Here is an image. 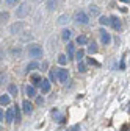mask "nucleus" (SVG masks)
I'll return each instance as SVG.
<instances>
[{
  "label": "nucleus",
  "instance_id": "obj_1",
  "mask_svg": "<svg viewBox=\"0 0 130 131\" xmlns=\"http://www.w3.org/2000/svg\"><path fill=\"white\" fill-rule=\"evenodd\" d=\"M28 55H30V58L39 59V58L44 56V50H42V47L38 45V44H30L28 45Z\"/></svg>",
  "mask_w": 130,
  "mask_h": 131
},
{
  "label": "nucleus",
  "instance_id": "obj_2",
  "mask_svg": "<svg viewBox=\"0 0 130 131\" xmlns=\"http://www.w3.org/2000/svg\"><path fill=\"white\" fill-rule=\"evenodd\" d=\"M74 22L77 24V25H88L89 24V16L85 13V11H77L75 14H74Z\"/></svg>",
  "mask_w": 130,
  "mask_h": 131
},
{
  "label": "nucleus",
  "instance_id": "obj_3",
  "mask_svg": "<svg viewBox=\"0 0 130 131\" xmlns=\"http://www.w3.org/2000/svg\"><path fill=\"white\" fill-rule=\"evenodd\" d=\"M28 14H30V5L27 2H21L17 9H16V17H17V19H24V17H27Z\"/></svg>",
  "mask_w": 130,
  "mask_h": 131
},
{
  "label": "nucleus",
  "instance_id": "obj_4",
  "mask_svg": "<svg viewBox=\"0 0 130 131\" xmlns=\"http://www.w3.org/2000/svg\"><path fill=\"white\" fill-rule=\"evenodd\" d=\"M110 25H111V28H113V30H116V31H119V30L122 28L121 19L118 17V16H110Z\"/></svg>",
  "mask_w": 130,
  "mask_h": 131
},
{
  "label": "nucleus",
  "instance_id": "obj_5",
  "mask_svg": "<svg viewBox=\"0 0 130 131\" xmlns=\"http://www.w3.org/2000/svg\"><path fill=\"white\" fill-rule=\"evenodd\" d=\"M99 35H100V41H102V44H104V45H110V42H111V36H110V33H108L107 30L100 28Z\"/></svg>",
  "mask_w": 130,
  "mask_h": 131
},
{
  "label": "nucleus",
  "instance_id": "obj_6",
  "mask_svg": "<svg viewBox=\"0 0 130 131\" xmlns=\"http://www.w3.org/2000/svg\"><path fill=\"white\" fill-rule=\"evenodd\" d=\"M57 75H58V80L61 81V83H66L68 81V78H69V72H68V69H57Z\"/></svg>",
  "mask_w": 130,
  "mask_h": 131
},
{
  "label": "nucleus",
  "instance_id": "obj_7",
  "mask_svg": "<svg viewBox=\"0 0 130 131\" xmlns=\"http://www.w3.org/2000/svg\"><path fill=\"white\" fill-rule=\"evenodd\" d=\"M22 111L27 114V116H30V114L33 112V103H31L30 100H24L22 102Z\"/></svg>",
  "mask_w": 130,
  "mask_h": 131
},
{
  "label": "nucleus",
  "instance_id": "obj_8",
  "mask_svg": "<svg viewBox=\"0 0 130 131\" xmlns=\"http://www.w3.org/2000/svg\"><path fill=\"white\" fill-rule=\"evenodd\" d=\"M41 92L42 94H49L50 92V89H52V83H50V80H44L42 78V83H41Z\"/></svg>",
  "mask_w": 130,
  "mask_h": 131
},
{
  "label": "nucleus",
  "instance_id": "obj_9",
  "mask_svg": "<svg viewBox=\"0 0 130 131\" xmlns=\"http://www.w3.org/2000/svg\"><path fill=\"white\" fill-rule=\"evenodd\" d=\"M66 53H68V58L69 59H74L75 58V45L72 42H68V45H66Z\"/></svg>",
  "mask_w": 130,
  "mask_h": 131
},
{
  "label": "nucleus",
  "instance_id": "obj_10",
  "mask_svg": "<svg viewBox=\"0 0 130 131\" xmlns=\"http://www.w3.org/2000/svg\"><path fill=\"white\" fill-rule=\"evenodd\" d=\"M30 81H31V84H33L35 88L36 86H41V83H42V77L39 75V73H33L30 77Z\"/></svg>",
  "mask_w": 130,
  "mask_h": 131
},
{
  "label": "nucleus",
  "instance_id": "obj_11",
  "mask_svg": "<svg viewBox=\"0 0 130 131\" xmlns=\"http://www.w3.org/2000/svg\"><path fill=\"white\" fill-rule=\"evenodd\" d=\"M5 122L6 123L14 122V108H8L6 109V112H5Z\"/></svg>",
  "mask_w": 130,
  "mask_h": 131
},
{
  "label": "nucleus",
  "instance_id": "obj_12",
  "mask_svg": "<svg viewBox=\"0 0 130 131\" xmlns=\"http://www.w3.org/2000/svg\"><path fill=\"white\" fill-rule=\"evenodd\" d=\"M52 116H53V119H55L58 123H64V122H66V117H64L63 114H60L58 109H53V111H52Z\"/></svg>",
  "mask_w": 130,
  "mask_h": 131
},
{
  "label": "nucleus",
  "instance_id": "obj_13",
  "mask_svg": "<svg viewBox=\"0 0 130 131\" xmlns=\"http://www.w3.org/2000/svg\"><path fill=\"white\" fill-rule=\"evenodd\" d=\"M10 103H11V95L10 94L0 95V105H2V106H8Z\"/></svg>",
  "mask_w": 130,
  "mask_h": 131
},
{
  "label": "nucleus",
  "instance_id": "obj_14",
  "mask_svg": "<svg viewBox=\"0 0 130 131\" xmlns=\"http://www.w3.org/2000/svg\"><path fill=\"white\" fill-rule=\"evenodd\" d=\"M22 28H24V24H22V22H17V24H13V25L10 27V31L13 33V35H16V33H19Z\"/></svg>",
  "mask_w": 130,
  "mask_h": 131
},
{
  "label": "nucleus",
  "instance_id": "obj_15",
  "mask_svg": "<svg viewBox=\"0 0 130 131\" xmlns=\"http://www.w3.org/2000/svg\"><path fill=\"white\" fill-rule=\"evenodd\" d=\"M25 92H27V95H28L30 98H33V97H36V88H35L33 84H28V86L25 88Z\"/></svg>",
  "mask_w": 130,
  "mask_h": 131
},
{
  "label": "nucleus",
  "instance_id": "obj_16",
  "mask_svg": "<svg viewBox=\"0 0 130 131\" xmlns=\"http://www.w3.org/2000/svg\"><path fill=\"white\" fill-rule=\"evenodd\" d=\"M36 69H39V64H38L36 61H31V62H28V64H27L25 72H27V73H30L31 70H36Z\"/></svg>",
  "mask_w": 130,
  "mask_h": 131
},
{
  "label": "nucleus",
  "instance_id": "obj_17",
  "mask_svg": "<svg viewBox=\"0 0 130 131\" xmlns=\"http://www.w3.org/2000/svg\"><path fill=\"white\" fill-rule=\"evenodd\" d=\"M71 36H72V31H71V30H68V28H66V30H63V31H61V39H63V41L69 42Z\"/></svg>",
  "mask_w": 130,
  "mask_h": 131
},
{
  "label": "nucleus",
  "instance_id": "obj_18",
  "mask_svg": "<svg viewBox=\"0 0 130 131\" xmlns=\"http://www.w3.org/2000/svg\"><path fill=\"white\" fill-rule=\"evenodd\" d=\"M45 6H47V9H49V11L57 9V6H58V0H47Z\"/></svg>",
  "mask_w": 130,
  "mask_h": 131
},
{
  "label": "nucleus",
  "instance_id": "obj_19",
  "mask_svg": "<svg viewBox=\"0 0 130 131\" xmlns=\"http://www.w3.org/2000/svg\"><path fill=\"white\" fill-rule=\"evenodd\" d=\"M10 20V13L8 11H0V24H5Z\"/></svg>",
  "mask_w": 130,
  "mask_h": 131
},
{
  "label": "nucleus",
  "instance_id": "obj_20",
  "mask_svg": "<svg viewBox=\"0 0 130 131\" xmlns=\"http://www.w3.org/2000/svg\"><path fill=\"white\" fill-rule=\"evenodd\" d=\"M99 6H96V5H89V14L92 16V17H97L99 16Z\"/></svg>",
  "mask_w": 130,
  "mask_h": 131
},
{
  "label": "nucleus",
  "instance_id": "obj_21",
  "mask_svg": "<svg viewBox=\"0 0 130 131\" xmlns=\"http://www.w3.org/2000/svg\"><path fill=\"white\" fill-rule=\"evenodd\" d=\"M75 42H77L78 45H86V44H88V38H86L85 35H80V36L77 38V41H75Z\"/></svg>",
  "mask_w": 130,
  "mask_h": 131
},
{
  "label": "nucleus",
  "instance_id": "obj_22",
  "mask_svg": "<svg viewBox=\"0 0 130 131\" xmlns=\"http://www.w3.org/2000/svg\"><path fill=\"white\" fill-rule=\"evenodd\" d=\"M69 22V16L68 14H63V16H60V17H58V24L60 25H66Z\"/></svg>",
  "mask_w": 130,
  "mask_h": 131
},
{
  "label": "nucleus",
  "instance_id": "obj_23",
  "mask_svg": "<svg viewBox=\"0 0 130 131\" xmlns=\"http://www.w3.org/2000/svg\"><path fill=\"white\" fill-rule=\"evenodd\" d=\"M14 122H21V109L19 106H14Z\"/></svg>",
  "mask_w": 130,
  "mask_h": 131
},
{
  "label": "nucleus",
  "instance_id": "obj_24",
  "mask_svg": "<svg viewBox=\"0 0 130 131\" xmlns=\"http://www.w3.org/2000/svg\"><path fill=\"white\" fill-rule=\"evenodd\" d=\"M55 70L57 69H50V70H49V73H50V78H49V80H50V83H55V81L58 80V75H57Z\"/></svg>",
  "mask_w": 130,
  "mask_h": 131
},
{
  "label": "nucleus",
  "instance_id": "obj_25",
  "mask_svg": "<svg viewBox=\"0 0 130 131\" xmlns=\"http://www.w3.org/2000/svg\"><path fill=\"white\" fill-rule=\"evenodd\" d=\"M83 56H85V50H83V48H80V50L75 52V59L77 61H83Z\"/></svg>",
  "mask_w": 130,
  "mask_h": 131
},
{
  "label": "nucleus",
  "instance_id": "obj_26",
  "mask_svg": "<svg viewBox=\"0 0 130 131\" xmlns=\"http://www.w3.org/2000/svg\"><path fill=\"white\" fill-rule=\"evenodd\" d=\"M88 53H89V55L97 53V45H96V42H91V44L88 45Z\"/></svg>",
  "mask_w": 130,
  "mask_h": 131
},
{
  "label": "nucleus",
  "instance_id": "obj_27",
  "mask_svg": "<svg viewBox=\"0 0 130 131\" xmlns=\"http://www.w3.org/2000/svg\"><path fill=\"white\" fill-rule=\"evenodd\" d=\"M8 92H10V95H17V86H16V84H10L8 86Z\"/></svg>",
  "mask_w": 130,
  "mask_h": 131
},
{
  "label": "nucleus",
  "instance_id": "obj_28",
  "mask_svg": "<svg viewBox=\"0 0 130 131\" xmlns=\"http://www.w3.org/2000/svg\"><path fill=\"white\" fill-rule=\"evenodd\" d=\"M99 24H100L102 27H104V25H105V27L110 25V17H107V16H102V17L99 19Z\"/></svg>",
  "mask_w": 130,
  "mask_h": 131
},
{
  "label": "nucleus",
  "instance_id": "obj_29",
  "mask_svg": "<svg viewBox=\"0 0 130 131\" xmlns=\"http://www.w3.org/2000/svg\"><path fill=\"white\" fill-rule=\"evenodd\" d=\"M68 59H69V58H68V55H60V56H58V62H60L61 66L68 64Z\"/></svg>",
  "mask_w": 130,
  "mask_h": 131
},
{
  "label": "nucleus",
  "instance_id": "obj_30",
  "mask_svg": "<svg viewBox=\"0 0 130 131\" xmlns=\"http://www.w3.org/2000/svg\"><path fill=\"white\" fill-rule=\"evenodd\" d=\"M78 72H82V73L86 72V66H85L83 61H78Z\"/></svg>",
  "mask_w": 130,
  "mask_h": 131
},
{
  "label": "nucleus",
  "instance_id": "obj_31",
  "mask_svg": "<svg viewBox=\"0 0 130 131\" xmlns=\"http://www.w3.org/2000/svg\"><path fill=\"white\" fill-rule=\"evenodd\" d=\"M5 2H6V5H8V6H16V5L21 2V0H5Z\"/></svg>",
  "mask_w": 130,
  "mask_h": 131
},
{
  "label": "nucleus",
  "instance_id": "obj_32",
  "mask_svg": "<svg viewBox=\"0 0 130 131\" xmlns=\"http://www.w3.org/2000/svg\"><path fill=\"white\" fill-rule=\"evenodd\" d=\"M88 64H92V66H97V67H99V66H100L99 62H97V61H94L92 58H88Z\"/></svg>",
  "mask_w": 130,
  "mask_h": 131
},
{
  "label": "nucleus",
  "instance_id": "obj_33",
  "mask_svg": "<svg viewBox=\"0 0 130 131\" xmlns=\"http://www.w3.org/2000/svg\"><path fill=\"white\" fill-rule=\"evenodd\" d=\"M80 129V125H74V126H71V128H68L66 131H78Z\"/></svg>",
  "mask_w": 130,
  "mask_h": 131
},
{
  "label": "nucleus",
  "instance_id": "obj_34",
  "mask_svg": "<svg viewBox=\"0 0 130 131\" xmlns=\"http://www.w3.org/2000/svg\"><path fill=\"white\" fill-rule=\"evenodd\" d=\"M5 78H6L5 72H0V84H3V81H5Z\"/></svg>",
  "mask_w": 130,
  "mask_h": 131
},
{
  "label": "nucleus",
  "instance_id": "obj_35",
  "mask_svg": "<svg viewBox=\"0 0 130 131\" xmlns=\"http://www.w3.org/2000/svg\"><path fill=\"white\" fill-rule=\"evenodd\" d=\"M119 69H121V70H124V69H125V58H122V59H121V64H119Z\"/></svg>",
  "mask_w": 130,
  "mask_h": 131
},
{
  "label": "nucleus",
  "instance_id": "obj_36",
  "mask_svg": "<svg viewBox=\"0 0 130 131\" xmlns=\"http://www.w3.org/2000/svg\"><path fill=\"white\" fill-rule=\"evenodd\" d=\"M5 120V112H3V109L0 108V122H3Z\"/></svg>",
  "mask_w": 130,
  "mask_h": 131
},
{
  "label": "nucleus",
  "instance_id": "obj_37",
  "mask_svg": "<svg viewBox=\"0 0 130 131\" xmlns=\"http://www.w3.org/2000/svg\"><path fill=\"white\" fill-rule=\"evenodd\" d=\"M47 67H49V64H47V62L44 61V62H42V66H41V69H42V72H47V70H45Z\"/></svg>",
  "mask_w": 130,
  "mask_h": 131
},
{
  "label": "nucleus",
  "instance_id": "obj_38",
  "mask_svg": "<svg viewBox=\"0 0 130 131\" xmlns=\"http://www.w3.org/2000/svg\"><path fill=\"white\" fill-rule=\"evenodd\" d=\"M42 103H44V98L42 97H38L36 98V105H42Z\"/></svg>",
  "mask_w": 130,
  "mask_h": 131
},
{
  "label": "nucleus",
  "instance_id": "obj_39",
  "mask_svg": "<svg viewBox=\"0 0 130 131\" xmlns=\"http://www.w3.org/2000/svg\"><path fill=\"white\" fill-rule=\"evenodd\" d=\"M121 131H128V125L125 123V125H122V128H121Z\"/></svg>",
  "mask_w": 130,
  "mask_h": 131
},
{
  "label": "nucleus",
  "instance_id": "obj_40",
  "mask_svg": "<svg viewBox=\"0 0 130 131\" xmlns=\"http://www.w3.org/2000/svg\"><path fill=\"white\" fill-rule=\"evenodd\" d=\"M119 2H124V3H130V0H119Z\"/></svg>",
  "mask_w": 130,
  "mask_h": 131
},
{
  "label": "nucleus",
  "instance_id": "obj_41",
  "mask_svg": "<svg viewBox=\"0 0 130 131\" xmlns=\"http://www.w3.org/2000/svg\"><path fill=\"white\" fill-rule=\"evenodd\" d=\"M128 111H130V103H128Z\"/></svg>",
  "mask_w": 130,
  "mask_h": 131
},
{
  "label": "nucleus",
  "instance_id": "obj_42",
  "mask_svg": "<svg viewBox=\"0 0 130 131\" xmlns=\"http://www.w3.org/2000/svg\"><path fill=\"white\" fill-rule=\"evenodd\" d=\"M33 2H39V0H33Z\"/></svg>",
  "mask_w": 130,
  "mask_h": 131
},
{
  "label": "nucleus",
  "instance_id": "obj_43",
  "mask_svg": "<svg viewBox=\"0 0 130 131\" xmlns=\"http://www.w3.org/2000/svg\"><path fill=\"white\" fill-rule=\"evenodd\" d=\"M0 131H2V126H0Z\"/></svg>",
  "mask_w": 130,
  "mask_h": 131
}]
</instances>
